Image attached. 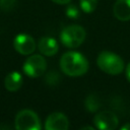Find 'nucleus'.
<instances>
[{
	"mask_svg": "<svg viewBox=\"0 0 130 130\" xmlns=\"http://www.w3.org/2000/svg\"><path fill=\"white\" fill-rule=\"evenodd\" d=\"M120 130H130V124H125V125H123Z\"/></svg>",
	"mask_w": 130,
	"mask_h": 130,
	"instance_id": "obj_19",
	"label": "nucleus"
},
{
	"mask_svg": "<svg viewBox=\"0 0 130 130\" xmlns=\"http://www.w3.org/2000/svg\"><path fill=\"white\" fill-rule=\"evenodd\" d=\"M96 64L102 71L111 75H118L124 70V61L122 58L109 51H103L99 54Z\"/></svg>",
	"mask_w": 130,
	"mask_h": 130,
	"instance_id": "obj_2",
	"label": "nucleus"
},
{
	"mask_svg": "<svg viewBox=\"0 0 130 130\" xmlns=\"http://www.w3.org/2000/svg\"><path fill=\"white\" fill-rule=\"evenodd\" d=\"M114 15L121 21L130 20V0H117L113 7Z\"/></svg>",
	"mask_w": 130,
	"mask_h": 130,
	"instance_id": "obj_10",
	"label": "nucleus"
},
{
	"mask_svg": "<svg viewBox=\"0 0 130 130\" xmlns=\"http://www.w3.org/2000/svg\"><path fill=\"white\" fill-rule=\"evenodd\" d=\"M22 85V76L17 71L8 73L4 79V86L8 91H16Z\"/></svg>",
	"mask_w": 130,
	"mask_h": 130,
	"instance_id": "obj_11",
	"label": "nucleus"
},
{
	"mask_svg": "<svg viewBox=\"0 0 130 130\" xmlns=\"http://www.w3.org/2000/svg\"><path fill=\"white\" fill-rule=\"evenodd\" d=\"M80 8L85 13H91L98 6V0H80Z\"/></svg>",
	"mask_w": 130,
	"mask_h": 130,
	"instance_id": "obj_13",
	"label": "nucleus"
},
{
	"mask_svg": "<svg viewBox=\"0 0 130 130\" xmlns=\"http://www.w3.org/2000/svg\"><path fill=\"white\" fill-rule=\"evenodd\" d=\"M93 123L99 130H116L119 125V119L113 112L103 111L93 117Z\"/></svg>",
	"mask_w": 130,
	"mask_h": 130,
	"instance_id": "obj_6",
	"label": "nucleus"
},
{
	"mask_svg": "<svg viewBox=\"0 0 130 130\" xmlns=\"http://www.w3.org/2000/svg\"><path fill=\"white\" fill-rule=\"evenodd\" d=\"M16 0H0V10L3 12H10L16 6Z\"/></svg>",
	"mask_w": 130,
	"mask_h": 130,
	"instance_id": "obj_14",
	"label": "nucleus"
},
{
	"mask_svg": "<svg viewBox=\"0 0 130 130\" xmlns=\"http://www.w3.org/2000/svg\"><path fill=\"white\" fill-rule=\"evenodd\" d=\"M51 1H53V2L56 3V4H67V3H69L71 0H51Z\"/></svg>",
	"mask_w": 130,
	"mask_h": 130,
	"instance_id": "obj_18",
	"label": "nucleus"
},
{
	"mask_svg": "<svg viewBox=\"0 0 130 130\" xmlns=\"http://www.w3.org/2000/svg\"><path fill=\"white\" fill-rule=\"evenodd\" d=\"M45 79H46V82H47L49 85H56V84H58L59 81H60V75H59L58 72H56V71H50V72L46 75Z\"/></svg>",
	"mask_w": 130,
	"mask_h": 130,
	"instance_id": "obj_15",
	"label": "nucleus"
},
{
	"mask_svg": "<svg viewBox=\"0 0 130 130\" xmlns=\"http://www.w3.org/2000/svg\"><path fill=\"white\" fill-rule=\"evenodd\" d=\"M86 32L84 28L77 24H71L64 27L60 34L61 43L67 48H77L85 40Z\"/></svg>",
	"mask_w": 130,
	"mask_h": 130,
	"instance_id": "obj_3",
	"label": "nucleus"
},
{
	"mask_svg": "<svg viewBox=\"0 0 130 130\" xmlns=\"http://www.w3.org/2000/svg\"><path fill=\"white\" fill-rule=\"evenodd\" d=\"M84 106L87 111L89 112H96L100 108V101L99 98L95 94H89L85 101H84Z\"/></svg>",
	"mask_w": 130,
	"mask_h": 130,
	"instance_id": "obj_12",
	"label": "nucleus"
},
{
	"mask_svg": "<svg viewBox=\"0 0 130 130\" xmlns=\"http://www.w3.org/2000/svg\"><path fill=\"white\" fill-rule=\"evenodd\" d=\"M80 130H95L93 127H90V126H84V127H82Z\"/></svg>",
	"mask_w": 130,
	"mask_h": 130,
	"instance_id": "obj_20",
	"label": "nucleus"
},
{
	"mask_svg": "<svg viewBox=\"0 0 130 130\" xmlns=\"http://www.w3.org/2000/svg\"><path fill=\"white\" fill-rule=\"evenodd\" d=\"M22 69L23 72L29 77H40L47 69V61L42 55H32L25 60Z\"/></svg>",
	"mask_w": 130,
	"mask_h": 130,
	"instance_id": "obj_5",
	"label": "nucleus"
},
{
	"mask_svg": "<svg viewBox=\"0 0 130 130\" xmlns=\"http://www.w3.org/2000/svg\"><path fill=\"white\" fill-rule=\"evenodd\" d=\"M126 78H127V80L130 82V62H129L128 65L126 66Z\"/></svg>",
	"mask_w": 130,
	"mask_h": 130,
	"instance_id": "obj_17",
	"label": "nucleus"
},
{
	"mask_svg": "<svg viewBox=\"0 0 130 130\" xmlns=\"http://www.w3.org/2000/svg\"><path fill=\"white\" fill-rule=\"evenodd\" d=\"M60 68L66 75L72 77L81 76L88 70V61L78 52H66L60 59Z\"/></svg>",
	"mask_w": 130,
	"mask_h": 130,
	"instance_id": "obj_1",
	"label": "nucleus"
},
{
	"mask_svg": "<svg viewBox=\"0 0 130 130\" xmlns=\"http://www.w3.org/2000/svg\"><path fill=\"white\" fill-rule=\"evenodd\" d=\"M69 120L60 112L50 114L45 122V130H68Z\"/></svg>",
	"mask_w": 130,
	"mask_h": 130,
	"instance_id": "obj_8",
	"label": "nucleus"
},
{
	"mask_svg": "<svg viewBox=\"0 0 130 130\" xmlns=\"http://www.w3.org/2000/svg\"><path fill=\"white\" fill-rule=\"evenodd\" d=\"M38 49L43 55L51 57L57 54L59 50V46L55 39L50 38V37H44L40 39L38 43Z\"/></svg>",
	"mask_w": 130,
	"mask_h": 130,
	"instance_id": "obj_9",
	"label": "nucleus"
},
{
	"mask_svg": "<svg viewBox=\"0 0 130 130\" xmlns=\"http://www.w3.org/2000/svg\"><path fill=\"white\" fill-rule=\"evenodd\" d=\"M66 16L69 18H77L79 17V10L76 6L74 5H69L66 8Z\"/></svg>",
	"mask_w": 130,
	"mask_h": 130,
	"instance_id": "obj_16",
	"label": "nucleus"
},
{
	"mask_svg": "<svg viewBox=\"0 0 130 130\" xmlns=\"http://www.w3.org/2000/svg\"><path fill=\"white\" fill-rule=\"evenodd\" d=\"M13 47L21 55H29L36 50V42L32 37L26 34H19L13 40Z\"/></svg>",
	"mask_w": 130,
	"mask_h": 130,
	"instance_id": "obj_7",
	"label": "nucleus"
},
{
	"mask_svg": "<svg viewBox=\"0 0 130 130\" xmlns=\"http://www.w3.org/2000/svg\"><path fill=\"white\" fill-rule=\"evenodd\" d=\"M14 125L16 130H41L39 116L31 110H21L16 114Z\"/></svg>",
	"mask_w": 130,
	"mask_h": 130,
	"instance_id": "obj_4",
	"label": "nucleus"
}]
</instances>
